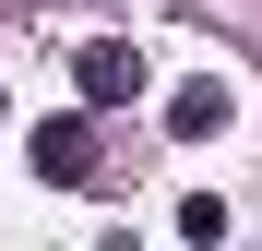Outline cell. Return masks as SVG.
I'll list each match as a JSON object with an SVG mask.
<instances>
[{
  "label": "cell",
  "mask_w": 262,
  "mask_h": 251,
  "mask_svg": "<svg viewBox=\"0 0 262 251\" xmlns=\"http://www.w3.org/2000/svg\"><path fill=\"white\" fill-rule=\"evenodd\" d=\"M96 108H72V120H36V180L48 191H96Z\"/></svg>",
  "instance_id": "6da1fadb"
},
{
  "label": "cell",
  "mask_w": 262,
  "mask_h": 251,
  "mask_svg": "<svg viewBox=\"0 0 262 251\" xmlns=\"http://www.w3.org/2000/svg\"><path fill=\"white\" fill-rule=\"evenodd\" d=\"M143 48H131V36H96V48H72V96L83 108H131V96H143Z\"/></svg>",
  "instance_id": "7a4b0ae2"
},
{
  "label": "cell",
  "mask_w": 262,
  "mask_h": 251,
  "mask_svg": "<svg viewBox=\"0 0 262 251\" xmlns=\"http://www.w3.org/2000/svg\"><path fill=\"white\" fill-rule=\"evenodd\" d=\"M167 132H179V144L227 132V84H179V96H167Z\"/></svg>",
  "instance_id": "3957f363"
}]
</instances>
